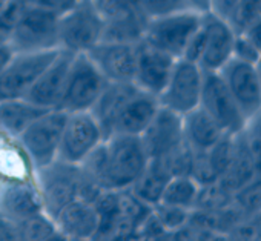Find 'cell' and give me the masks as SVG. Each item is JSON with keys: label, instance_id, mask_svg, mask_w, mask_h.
<instances>
[{"label": "cell", "instance_id": "8", "mask_svg": "<svg viewBox=\"0 0 261 241\" xmlns=\"http://www.w3.org/2000/svg\"><path fill=\"white\" fill-rule=\"evenodd\" d=\"M60 48L37 52H14L0 71V101L23 98L39 74L53 62Z\"/></svg>", "mask_w": 261, "mask_h": 241}, {"label": "cell", "instance_id": "32", "mask_svg": "<svg viewBox=\"0 0 261 241\" xmlns=\"http://www.w3.org/2000/svg\"><path fill=\"white\" fill-rule=\"evenodd\" d=\"M152 212L160 220L163 227L169 232V236L172 232H175L177 229L188 224L189 217H191L189 209L171 206V204H165V203H157L155 206H152Z\"/></svg>", "mask_w": 261, "mask_h": 241}, {"label": "cell", "instance_id": "37", "mask_svg": "<svg viewBox=\"0 0 261 241\" xmlns=\"http://www.w3.org/2000/svg\"><path fill=\"white\" fill-rule=\"evenodd\" d=\"M23 7H37L46 11H51L57 16H63L72 10L80 0H20Z\"/></svg>", "mask_w": 261, "mask_h": 241}, {"label": "cell", "instance_id": "12", "mask_svg": "<svg viewBox=\"0 0 261 241\" xmlns=\"http://www.w3.org/2000/svg\"><path fill=\"white\" fill-rule=\"evenodd\" d=\"M139 137L148 158H162L185 142L183 115L160 104L149 125Z\"/></svg>", "mask_w": 261, "mask_h": 241}, {"label": "cell", "instance_id": "4", "mask_svg": "<svg viewBox=\"0 0 261 241\" xmlns=\"http://www.w3.org/2000/svg\"><path fill=\"white\" fill-rule=\"evenodd\" d=\"M66 118L68 112L48 109L34 118L19 136V142L34 169H40L57 158Z\"/></svg>", "mask_w": 261, "mask_h": 241}, {"label": "cell", "instance_id": "30", "mask_svg": "<svg viewBox=\"0 0 261 241\" xmlns=\"http://www.w3.org/2000/svg\"><path fill=\"white\" fill-rule=\"evenodd\" d=\"M232 203V194L224 191L217 181L200 186L194 209L198 210H218Z\"/></svg>", "mask_w": 261, "mask_h": 241}, {"label": "cell", "instance_id": "27", "mask_svg": "<svg viewBox=\"0 0 261 241\" xmlns=\"http://www.w3.org/2000/svg\"><path fill=\"white\" fill-rule=\"evenodd\" d=\"M19 239H65L51 217L39 212L17 221Z\"/></svg>", "mask_w": 261, "mask_h": 241}, {"label": "cell", "instance_id": "24", "mask_svg": "<svg viewBox=\"0 0 261 241\" xmlns=\"http://www.w3.org/2000/svg\"><path fill=\"white\" fill-rule=\"evenodd\" d=\"M46 111L31 104L25 98L0 101V129L13 137H19L34 118Z\"/></svg>", "mask_w": 261, "mask_h": 241}, {"label": "cell", "instance_id": "35", "mask_svg": "<svg viewBox=\"0 0 261 241\" xmlns=\"http://www.w3.org/2000/svg\"><path fill=\"white\" fill-rule=\"evenodd\" d=\"M259 51L243 36V34H235L233 40V49H232V59H237L244 63L255 65L256 60L259 59Z\"/></svg>", "mask_w": 261, "mask_h": 241}, {"label": "cell", "instance_id": "3", "mask_svg": "<svg viewBox=\"0 0 261 241\" xmlns=\"http://www.w3.org/2000/svg\"><path fill=\"white\" fill-rule=\"evenodd\" d=\"M106 85L108 80L86 52H79L72 59L63 94L56 109H62L68 114L89 111Z\"/></svg>", "mask_w": 261, "mask_h": 241}, {"label": "cell", "instance_id": "18", "mask_svg": "<svg viewBox=\"0 0 261 241\" xmlns=\"http://www.w3.org/2000/svg\"><path fill=\"white\" fill-rule=\"evenodd\" d=\"M159 108H160L159 97L137 88L124 100V103L118 109L112 123L111 136L114 134L140 136L143 129L149 125Z\"/></svg>", "mask_w": 261, "mask_h": 241}, {"label": "cell", "instance_id": "10", "mask_svg": "<svg viewBox=\"0 0 261 241\" xmlns=\"http://www.w3.org/2000/svg\"><path fill=\"white\" fill-rule=\"evenodd\" d=\"M200 108L229 136L241 132L246 117L235 103L220 72H204Z\"/></svg>", "mask_w": 261, "mask_h": 241}, {"label": "cell", "instance_id": "11", "mask_svg": "<svg viewBox=\"0 0 261 241\" xmlns=\"http://www.w3.org/2000/svg\"><path fill=\"white\" fill-rule=\"evenodd\" d=\"M103 142L101 129L89 111L68 114L62 132L57 158L82 165L86 157Z\"/></svg>", "mask_w": 261, "mask_h": 241}, {"label": "cell", "instance_id": "38", "mask_svg": "<svg viewBox=\"0 0 261 241\" xmlns=\"http://www.w3.org/2000/svg\"><path fill=\"white\" fill-rule=\"evenodd\" d=\"M240 2L241 0H207V5H209L207 13L214 14L215 17L224 22H229L235 10L238 8Z\"/></svg>", "mask_w": 261, "mask_h": 241}, {"label": "cell", "instance_id": "34", "mask_svg": "<svg viewBox=\"0 0 261 241\" xmlns=\"http://www.w3.org/2000/svg\"><path fill=\"white\" fill-rule=\"evenodd\" d=\"M23 5L20 0H10V2L0 10V46L10 45V40L14 33V26L20 16Z\"/></svg>", "mask_w": 261, "mask_h": 241}, {"label": "cell", "instance_id": "6", "mask_svg": "<svg viewBox=\"0 0 261 241\" xmlns=\"http://www.w3.org/2000/svg\"><path fill=\"white\" fill-rule=\"evenodd\" d=\"M60 16L37 8L23 7L14 26L10 46L14 52H37L59 48Z\"/></svg>", "mask_w": 261, "mask_h": 241}, {"label": "cell", "instance_id": "1", "mask_svg": "<svg viewBox=\"0 0 261 241\" xmlns=\"http://www.w3.org/2000/svg\"><path fill=\"white\" fill-rule=\"evenodd\" d=\"M149 158L139 136L114 134L105 139L80 165L105 191L129 189Z\"/></svg>", "mask_w": 261, "mask_h": 241}, {"label": "cell", "instance_id": "17", "mask_svg": "<svg viewBox=\"0 0 261 241\" xmlns=\"http://www.w3.org/2000/svg\"><path fill=\"white\" fill-rule=\"evenodd\" d=\"M175 60L177 59L169 54L148 45L145 40H140L137 43L136 72L133 82L142 91L159 97L171 77Z\"/></svg>", "mask_w": 261, "mask_h": 241}, {"label": "cell", "instance_id": "25", "mask_svg": "<svg viewBox=\"0 0 261 241\" xmlns=\"http://www.w3.org/2000/svg\"><path fill=\"white\" fill-rule=\"evenodd\" d=\"M148 22L149 17L142 10H137L133 14L112 22H103V33L100 42L139 43L140 40H143Z\"/></svg>", "mask_w": 261, "mask_h": 241}, {"label": "cell", "instance_id": "23", "mask_svg": "<svg viewBox=\"0 0 261 241\" xmlns=\"http://www.w3.org/2000/svg\"><path fill=\"white\" fill-rule=\"evenodd\" d=\"M171 178L172 177L169 175V172L165 169V166L159 158H149L145 171L136 180V183L129 188V191L139 200H142L143 203L152 207L157 203H160L163 191Z\"/></svg>", "mask_w": 261, "mask_h": 241}, {"label": "cell", "instance_id": "43", "mask_svg": "<svg viewBox=\"0 0 261 241\" xmlns=\"http://www.w3.org/2000/svg\"><path fill=\"white\" fill-rule=\"evenodd\" d=\"M255 69H256V75H258V80H259V85H261V56L255 63Z\"/></svg>", "mask_w": 261, "mask_h": 241}, {"label": "cell", "instance_id": "22", "mask_svg": "<svg viewBox=\"0 0 261 241\" xmlns=\"http://www.w3.org/2000/svg\"><path fill=\"white\" fill-rule=\"evenodd\" d=\"M256 175L252 157L246 148V143L241 137V134L233 136V149H232V157L230 162L226 168V171L220 175L217 183L227 191L229 194L237 192L247 183H250Z\"/></svg>", "mask_w": 261, "mask_h": 241}, {"label": "cell", "instance_id": "41", "mask_svg": "<svg viewBox=\"0 0 261 241\" xmlns=\"http://www.w3.org/2000/svg\"><path fill=\"white\" fill-rule=\"evenodd\" d=\"M13 56H14V51L11 49L10 45H2V46H0V71L4 69V66L11 60Z\"/></svg>", "mask_w": 261, "mask_h": 241}, {"label": "cell", "instance_id": "16", "mask_svg": "<svg viewBox=\"0 0 261 241\" xmlns=\"http://www.w3.org/2000/svg\"><path fill=\"white\" fill-rule=\"evenodd\" d=\"M86 56L108 82H133L136 72L137 43L98 42Z\"/></svg>", "mask_w": 261, "mask_h": 241}, {"label": "cell", "instance_id": "26", "mask_svg": "<svg viewBox=\"0 0 261 241\" xmlns=\"http://www.w3.org/2000/svg\"><path fill=\"white\" fill-rule=\"evenodd\" d=\"M198 189H200V184L191 175L172 177L163 191L160 203L192 210L195 206Z\"/></svg>", "mask_w": 261, "mask_h": 241}, {"label": "cell", "instance_id": "42", "mask_svg": "<svg viewBox=\"0 0 261 241\" xmlns=\"http://www.w3.org/2000/svg\"><path fill=\"white\" fill-rule=\"evenodd\" d=\"M188 5L200 13H207L209 11V5H207V0H186Z\"/></svg>", "mask_w": 261, "mask_h": 241}, {"label": "cell", "instance_id": "7", "mask_svg": "<svg viewBox=\"0 0 261 241\" xmlns=\"http://www.w3.org/2000/svg\"><path fill=\"white\" fill-rule=\"evenodd\" d=\"M103 20L89 0L80 2L59 19V48L88 52L101 39Z\"/></svg>", "mask_w": 261, "mask_h": 241}, {"label": "cell", "instance_id": "21", "mask_svg": "<svg viewBox=\"0 0 261 241\" xmlns=\"http://www.w3.org/2000/svg\"><path fill=\"white\" fill-rule=\"evenodd\" d=\"M226 132L215 123L200 106L183 115V137L185 143L194 152L209 151Z\"/></svg>", "mask_w": 261, "mask_h": 241}, {"label": "cell", "instance_id": "13", "mask_svg": "<svg viewBox=\"0 0 261 241\" xmlns=\"http://www.w3.org/2000/svg\"><path fill=\"white\" fill-rule=\"evenodd\" d=\"M201 30L203 51L197 65L203 72H220L221 68L232 59L235 33L227 22L211 13H204Z\"/></svg>", "mask_w": 261, "mask_h": 241}, {"label": "cell", "instance_id": "19", "mask_svg": "<svg viewBox=\"0 0 261 241\" xmlns=\"http://www.w3.org/2000/svg\"><path fill=\"white\" fill-rule=\"evenodd\" d=\"M54 223L65 239H92L98 226V213L94 204L75 198L56 215Z\"/></svg>", "mask_w": 261, "mask_h": 241}, {"label": "cell", "instance_id": "28", "mask_svg": "<svg viewBox=\"0 0 261 241\" xmlns=\"http://www.w3.org/2000/svg\"><path fill=\"white\" fill-rule=\"evenodd\" d=\"M240 134L252 157L256 175H261V109L246 120Z\"/></svg>", "mask_w": 261, "mask_h": 241}, {"label": "cell", "instance_id": "33", "mask_svg": "<svg viewBox=\"0 0 261 241\" xmlns=\"http://www.w3.org/2000/svg\"><path fill=\"white\" fill-rule=\"evenodd\" d=\"M140 10L149 17H160L183 10H192L186 0H136Z\"/></svg>", "mask_w": 261, "mask_h": 241}, {"label": "cell", "instance_id": "36", "mask_svg": "<svg viewBox=\"0 0 261 241\" xmlns=\"http://www.w3.org/2000/svg\"><path fill=\"white\" fill-rule=\"evenodd\" d=\"M169 232L163 227L160 220L151 212L139 227V239H168Z\"/></svg>", "mask_w": 261, "mask_h": 241}, {"label": "cell", "instance_id": "15", "mask_svg": "<svg viewBox=\"0 0 261 241\" xmlns=\"http://www.w3.org/2000/svg\"><path fill=\"white\" fill-rule=\"evenodd\" d=\"M220 74L246 120L261 109V85L255 65L230 59Z\"/></svg>", "mask_w": 261, "mask_h": 241}, {"label": "cell", "instance_id": "14", "mask_svg": "<svg viewBox=\"0 0 261 241\" xmlns=\"http://www.w3.org/2000/svg\"><path fill=\"white\" fill-rule=\"evenodd\" d=\"M74 56V52L60 48L53 62L39 74L23 98L42 109H56L62 98Z\"/></svg>", "mask_w": 261, "mask_h": 241}, {"label": "cell", "instance_id": "29", "mask_svg": "<svg viewBox=\"0 0 261 241\" xmlns=\"http://www.w3.org/2000/svg\"><path fill=\"white\" fill-rule=\"evenodd\" d=\"M194 151L183 142L180 146L159 158L165 169L169 172L171 177H178V175H191L192 163H194Z\"/></svg>", "mask_w": 261, "mask_h": 241}, {"label": "cell", "instance_id": "2", "mask_svg": "<svg viewBox=\"0 0 261 241\" xmlns=\"http://www.w3.org/2000/svg\"><path fill=\"white\" fill-rule=\"evenodd\" d=\"M203 16L204 13L195 10H183L149 19L143 40L174 59H181L188 43L201 26Z\"/></svg>", "mask_w": 261, "mask_h": 241}, {"label": "cell", "instance_id": "20", "mask_svg": "<svg viewBox=\"0 0 261 241\" xmlns=\"http://www.w3.org/2000/svg\"><path fill=\"white\" fill-rule=\"evenodd\" d=\"M0 212L20 221L43 212L39 189L25 181H7L0 186Z\"/></svg>", "mask_w": 261, "mask_h": 241}, {"label": "cell", "instance_id": "9", "mask_svg": "<svg viewBox=\"0 0 261 241\" xmlns=\"http://www.w3.org/2000/svg\"><path fill=\"white\" fill-rule=\"evenodd\" d=\"M204 72L201 68L186 59H177L171 77L159 95L162 106L185 115L200 106Z\"/></svg>", "mask_w": 261, "mask_h": 241}, {"label": "cell", "instance_id": "40", "mask_svg": "<svg viewBox=\"0 0 261 241\" xmlns=\"http://www.w3.org/2000/svg\"><path fill=\"white\" fill-rule=\"evenodd\" d=\"M240 34H243L258 51H259V54H261V16L258 17V19H255L243 33H240Z\"/></svg>", "mask_w": 261, "mask_h": 241}, {"label": "cell", "instance_id": "39", "mask_svg": "<svg viewBox=\"0 0 261 241\" xmlns=\"http://www.w3.org/2000/svg\"><path fill=\"white\" fill-rule=\"evenodd\" d=\"M0 239H19L17 221L0 212Z\"/></svg>", "mask_w": 261, "mask_h": 241}, {"label": "cell", "instance_id": "31", "mask_svg": "<svg viewBox=\"0 0 261 241\" xmlns=\"http://www.w3.org/2000/svg\"><path fill=\"white\" fill-rule=\"evenodd\" d=\"M103 22H112L140 10L136 0H89Z\"/></svg>", "mask_w": 261, "mask_h": 241}, {"label": "cell", "instance_id": "5", "mask_svg": "<svg viewBox=\"0 0 261 241\" xmlns=\"http://www.w3.org/2000/svg\"><path fill=\"white\" fill-rule=\"evenodd\" d=\"M82 168L56 158L49 165L36 169L39 195L43 212L53 220L71 201L77 198Z\"/></svg>", "mask_w": 261, "mask_h": 241}]
</instances>
